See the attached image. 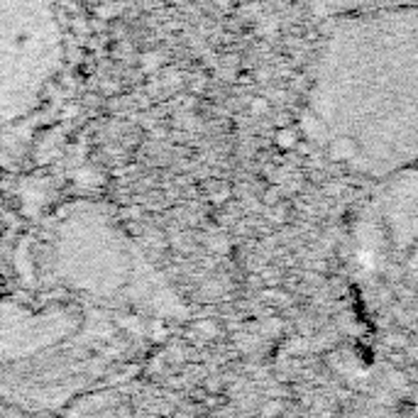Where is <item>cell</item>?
I'll use <instances>...</instances> for the list:
<instances>
[{
    "instance_id": "7a4b0ae2",
    "label": "cell",
    "mask_w": 418,
    "mask_h": 418,
    "mask_svg": "<svg viewBox=\"0 0 418 418\" xmlns=\"http://www.w3.org/2000/svg\"><path fill=\"white\" fill-rule=\"evenodd\" d=\"M73 59V0H0V145L56 101Z\"/></svg>"
},
{
    "instance_id": "6da1fadb",
    "label": "cell",
    "mask_w": 418,
    "mask_h": 418,
    "mask_svg": "<svg viewBox=\"0 0 418 418\" xmlns=\"http://www.w3.org/2000/svg\"><path fill=\"white\" fill-rule=\"evenodd\" d=\"M174 311L10 267L0 286V406L61 411L133 377Z\"/></svg>"
},
{
    "instance_id": "3957f363",
    "label": "cell",
    "mask_w": 418,
    "mask_h": 418,
    "mask_svg": "<svg viewBox=\"0 0 418 418\" xmlns=\"http://www.w3.org/2000/svg\"><path fill=\"white\" fill-rule=\"evenodd\" d=\"M17 230H20V228H17L15 215L10 213V210L5 208L3 203H0V260H3L5 250L10 248V243H13V238H15Z\"/></svg>"
}]
</instances>
